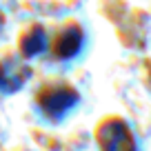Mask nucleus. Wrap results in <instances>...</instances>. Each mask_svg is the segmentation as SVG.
Listing matches in <instances>:
<instances>
[{"mask_svg": "<svg viewBox=\"0 0 151 151\" xmlns=\"http://www.w3.org/2000/svg\"><path fill=\"white\" fill-rule=\"evenodd\" d=\"M78 45H80V33H78V29H69V31L58 40L56 53L60 58H67V56H71V53L78 49Z\"/></svg>", "mask_w": 151, "mask_h": 151, "instance_id": "2", "label": "nucleus"}, {"mask_svg": "<svg viewBox=\"0 0 151 151\" xmlns=\"http://www.w3.org/2000/svg\"><path fill=\"white\" fill-rule=\"evenodd\" d=\"M104 151H133L131 138L120 122H111L104 127Z\"/></svg>", "mask_w": 151, "mask_h": 151, "instance_id": "1", "label": "nucleus"}]
</instances>
